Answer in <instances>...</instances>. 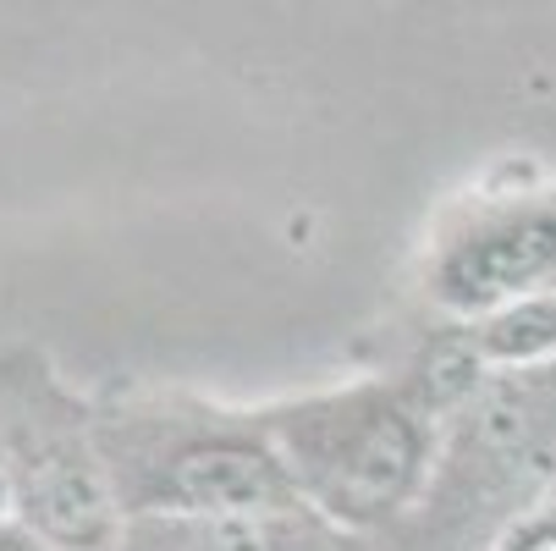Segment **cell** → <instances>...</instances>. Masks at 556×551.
I'll return each mask as SVG.
<instances>
[{
	"label": "cell",
	"mask_w": 556,
	"mask_h": 551,
	"mask_svg": "<svg viewBox=\"0 0 556 551\" xmlns=\"http://www.w3.org/2000/svg\"><path fill=\"white\" fill-rule=\"evenodd\" d=\"M430 409L391 386H348L270 409L260 425L276 441L303 502L337 529L396 518L430 468Z\"/></svg>",
	"instance_id": "1"
},
{
	"label": "cell",
	"mask_w": 556,
	"mask_h": 551,
	"mask_svg": "<svg viewBox=\"0 0 556 551\" xmlns=\"http://www.w3.org/2000/svg\"><path fill=\"white\" fill-rule=\"evenodd\" d=\"M127 441L100 447L122 513L237 518L308 508L260 419H127Z\"/></svg>",
	"instance_id": "2"
},
{
	"label": "cell",
	"mask_w": 556,
	"mask_h": 551,
	"mask_svg": "<svg viewBox=\"0 0 556 551\" xmlns=\"http://www.w3.org/2000/svg\"><path fill=\"white\" fill-rule=\"evenodd\" d=\"M430 298L457 321L556 292V188H513L457 204L430 249Z\"/></svg>",
	"instance_id": "3"
},
{
	"label": "cell",
	"mask_w": 556,
	"mask_h": 551,
	"mask_svg": "<svg viewBox=\"0 0 556 551\" xmlns=\"http://www.w3.org/2000/svg\"><path fill=\"white\" fill-rule=\"evenodd\" d=\"M342 529L314 508L298 513H237V518H132L122 551H337Z\"/></svg>",
	"instance_id": "4"
},
{
	"label": "cell",
	"mask_w": 556,
	"mask_h": 551,
	"mask_svg": "<svg viewBox=\"0 0 556 551\" xmlns=\"http://www.w3.org/2000/svg\"><path fill=\"white\" fill-rule=\"evenodd\" d=\"M463 331L485 370H507V375L545 370L556 359V292L507 303V309L485 314V321H468Z\"/></svg>",
	"instance_id": "5"
},
{
	"label": "cell",
	"mask_w": 556,
	"mask_h": 551,
	"mask_svg": "<svg viewBox=\"0 0 556 551\" xmlns=\"http://www.w3.org/2000/svg\"><path fill=\"white\" fill-rule=\"evenodd\" d=\"M502 551H556V502L545 497L529 518H518V529L502 540Z\"/></svg>",
	"instance_id": "6"
},
{
	"label": "cell",
	"mask_w": 556,
	"mask_h": 551,
	"mask_svg": "<svg viewBox=\"0 0 556 551\" xmlns=\"http://www.w3.org/2000/svg\"><path fill=\"white\" fill-rule=\"evenodd\" d=\"M0 551H50L39 535H28L23 524H12V529H0Z\"/></svg>",
	"instance_id": "7"
},
{
	"label": "cell",
	"mask_w": 556,
	"mask_h": 551,
	"mask_svg": "<svg viewBox=\"0 0 556 551\" xmlns=\"http://www.w3.org/2000/svg\"><path fill=\"white\" fill-rule=\"evenodd\" d=\"M551 502H556V486H551Z\"/></svg>",
	"instance_id": "8"
}]
</instances>
